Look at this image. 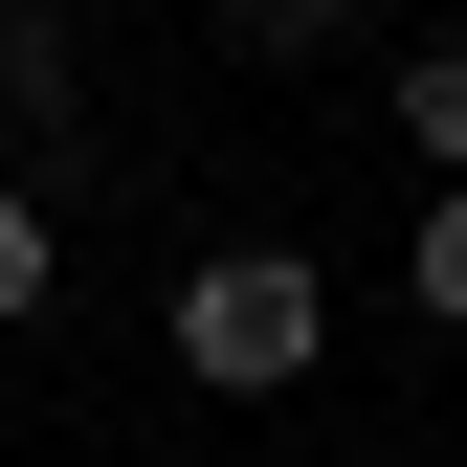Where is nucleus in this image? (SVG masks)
<instances>
[{
	"instance_id": "obj_1",
	"label": "nucleus",
	"mask_w": 467,
	"mask_h": 467,
	"mask_svg": "<svg viewBox=\"0 0 467 467\" xmlns=\"http://www.w3.org/2000/svg\"><path fill=\"white\" fill-rule=\"evenodd\" d=\"M312 334H334L312 245H201V267H179V379H201V400H289Z\"/></svg>"
},
{
	"instance_id": "obj_2",
	"label": "nucleus",
	"mask_w": 467,
	"mask_h": 467,
	"mask_svg": "<svg viewBox=\"0 0 467 467\" xmlns=\"http://www.w3.org/2000/svg\"><path fill=\"white\" fill-rule=\"evenodd\" d=\"M400 134H423V179H467V45H423V67H400Z\"/></svg>"
},
{
	"instance_id": "obj_3",
	"label": "nucleus",
	"mask_w": 467,
	"mask_h": 467,
	"mask_svg": "<svg viewBox=\"0 0 467 467\" xmlns=\"http://www.w3.org/2000/svg\"><path fill=\"white\" fill-rule=\"evenodd\" d=\"M400 289H423V312H445V334H467V179H445V201H423V245H400Z\"/></svg>"
},
{
	"instance_id": "obj_4",
	"label": "nucleus",
	"mask_w": 467,
	"mask_h": 467,
	"mask_svg": "<svg viewBox=\"0 0 467 467\" xmlns=\"http://www.w3.org/2000/svg\"><path fill=\"white\" fill-rule=\"evenodd\" d=\"M223 23H245V45H267V67H312V45H334V23H357V0H223Z\"/></svg>"
},
{
	"instance_id": "obj_5",
	"label": "nucleus",
	"mask_w": 467,
	"mask_h": 467,
	"mask_svg": "<svg viewBox=\"0 0 467 467\" xmlns=\"http://www.w3.org/2000/svg\"><path fill=\"white\" fill-rule=\"evenodd\" d=\"M23 312H45V201L0 179V334H23Z\"/></svg>"
}]
</instances>
